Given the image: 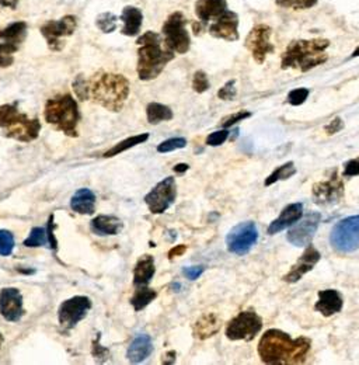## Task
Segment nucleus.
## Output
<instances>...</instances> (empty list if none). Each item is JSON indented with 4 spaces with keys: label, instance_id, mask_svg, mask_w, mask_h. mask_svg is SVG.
Listing matches in <instances>:
<instances>
[{
    "label": "nucleus",
    "instance_id": "obj_1",
    "mask_svg": "<svg viewBox=\"0 0 359 365\" xmlns=\"http://www.w3.org/2000/svg\"><path fill=\"white\" fill-rule=\"evenodd\" d=\"M312 341L308 337L292 339L278 329L267 330L258 343V355L269 365H297L306 361Z\"/></svg>",
    "mask_w": 359,
    "mask_h": 365
},
{
    "label": "nucleus",
    "instance_id": "obj_2",
    "mask_svg": "<svg viewBox=\"0 0 359 365\" xmlns=\"http://www.w3.org/2000/svg\"><path fill=\"white\" fill-rule=\"evenodd\" d=\"M136 44L137 48V76L143 82L156 79L166 65L172 62L176 54L165 44L160 34L155 31H147L142 34Z\"/></svg>",
    "mask_w": 359,
    "mask_h": 365
},
{
    "label": "nucleus",
    "instance_id": "obj_3",
    "mask_svg": "<svg viewBox=\"0 0 359 365\" xmlns=\"http://www.w3.org/2000/svg\"><path fill=\"white\" fill-rule=\"evenodd\" d=\"M328 47L330 41L327 38L294 40L281 56V67L309 72L327 62L328 55L326 51Z\"/></svg>",
    "mask_w": 359,
    "mask_h": 365
},
{
    "label": "nucleus",
    "instance_id": "obj_4",
    "mask_svg": "<svg viewBox=\"0 0 359 365\" xmlns=\"http://www.w3.org/2000/svg\"><path fill=\"white\" fill-rule=\"evenodd\" d=\"M129 96V82L125 76L110 72H99L89 81V99L107 108L118 113L122 110Z\"/></svg>",
    "mask_w": 359,
    "mask_h": 365
},
{
    "label": "nucleus",
    "instance_id": "obj_5",
    "mask_svg": "<svg viewBox=\"0 0 359 365\" xmlns=\"http://www.w3.org/2000/svg\"><path fill=\"white\" fill-rule=\"evenodd\" d=\"M45 121L62 131L66 136L76 138L79 135L78 125L81 121V111L74 96L65 93L49 99L44 107Z\"/></svg>",
    "mask_w": 359,
    "mask_h": 365
},
{
    "label": "nucleus",
    "instance_id": "obj_6",
    "mask_svg": "<svg viewBox=\"0 0 359 365\" xmlns=\"http://www.w3.org/2000/svg\"><path fill=\"white\" fill-rule=\"evenodd\" d=\"M0 128L3 135L19 142H33L38 138L41 124L37 118H28L15 104H3L0 107Z\"/></svg>",
    "mask_w": 359,
    "mask_h": 365
},
{
    "label": "nucleus",
    "instance_id": "obj_7",
    "mask_svg": "<svg viewBox=\"0 0 359 365\" xmlns=\"http://www.w3.org/2000/svg\"><path fill=\"white\" fill-rule=\"evenodd\" d=\"M27 30L26 22H15L0 30V67L6 69L13 65V55L26 41Z\"/></svg>",
    "mask_w": 359,
    "mask_h": 365
},
{
    "label": "nucleus",
    "instance_id": "obj_8",
    "mask_svg": "<svg viewBox=\"0 0 359 365\" xmlns=\"http://www.w3.org/2000/svg\"><path fill=\"white\" fill-rule=\"evenodd\" d=\"M165 44L174 54H187L191 47V38L187 31V17L181 12L172 13L162 27Z\"/></svg>",
    "mask_w": 359,
    "mask_h": 365
},
{
    "label": "nucleus",
    "instance_id": "obj_9",
    "mask_svg": "<svg viewBox=\"0 0 359 365\" xmlns=\"http://www.w3.org/2000/svg\"><path fill=\"white\" fill-rule=\"evenodd\" d=\"M330 243L340 253H352L359 249V215L344 218L337 222L330 235Z\"/></svg>",
    "mask_w": 359,
    "mask_h": 365
},
{
    "label": "nucleus",
    "instance_id": "obj_10",
    "mask_svg": "<svg viewBox=\"0 0 359 365\" xmlns=\"http://www.w3.org/2000/svg\"><path fill=\"white\" fill-rule=\"evenodd\" d=\"M78 29V17L74 15L63 16L59 20H49L40 29L41 35L45 38L48 48L59 52L65 48V38L72 37Z\"/></svg>",
    "mask_w": 359,
    "mask_h": 365
},
{
    "label": "nucleus",
    "instance_id": "obj_11",
    "mask_svg": "<svg viewBox=\"0 0 359 365\" xmlns=\"http://www.w3.org/2000/svg\"><path fill=\"white\" fill-rule=\"evenodd\" d=\"M262 329V319L254 311L240 312L226 326V337L237 341H251Z\"/></svg>",
    "mask_w": 359,
    "mask_h": 365
},
{
    "label": "nucleus",
    "instance_id": "obj_12",
    "mask_svg": "<svg viewBox=\"0 0 359 365\" xmlns=\"http://www.w3.org/2000/svg\"><path fill=\"white\" fill-rule=\"evenodd\" d=\"M344 181L338 176L337 170H334L327 180L317 181L312 187L313 201L320 206H333L340 204L344 198Z\"/></svg>",
    "mask_w": 359,
    "mask_h": 365
},
{
    "label": "nucleus",
    "instance_id": "obj_13",
    "mask_svg": "<svg viewBox=\"0 0 359 365\" xmlns=\"http://www.w3.org/2000/svg\"><path fill=\"white\" fill-rule=\"evenodd\" d=\"M177 198V183L174 177H166L158 183L145 197V202L152 213L166 212Z\"/></svg>",
    "mask_w": 359,
    "mask_h": 365
},
{
    "label": "nucleus",
    "instance_id": "obj_14",
    "mask_svg": "<svg viewBox=\"0 0 359 365\" xmlns=\"http://www.w3.org/2000/svg\"><path fill=\"white\" fill-rule=\"evenodd\" d=\"M92 309V300L87 297H74L70 300H66L62 302V305L58 309V321L59 325L70 330L74 329L79 322H82L87 312Z\"/></svg>",
    "mask_w": 359,
    "mask_h": 365
},
{
    "label": "nucleus",
    "instance_id": "obj_15",
    "mask_svg": "<svg viewBox=\"0 0 359 365\" xmlns=\"http://www.w3.org/2000/svg\"><path fill=\"white\" fill-rule=\"evenodd\" d=\"M258 241V231L254 222H242L236 225L226 236L228 250L237 256L247 254Z\"/></svg>",
    "mask_w": 359,
    "mask_h": 365
},
{
    "label": "nucleus",
    "instance_id": "obj_16",
    "mask_svg": "<svg viewBox=\"0 0 359 365\" xmlns=\"http://www.w3.org/2000/svg\"><path fill=\"white\" fill-rule=\"evenodd\" d=\"M271 35H272V29L267 24H257L254 26L246 41L244 45L253 55L254 60L257 63H264L267 56L275 51L274 44L271 42Z\"/></svg>",
    "mask_w": 359,
    "mask_h": 365
},
{
    "label": "nucleus",
    "instance_id": "obj_17",
    "mask_svg": "<svg viewBox=\"0 0 359 365\" xmlns=\"http://www.w3.org/2000/svg\"><path fill=\"white\" fill-rule=\"evenodd\" d=\"M320 221H322V216L319 212H310L302 219V221L299 219L298 224L286 234V239L297 248L309 246L315 238V234L317 232Z\"/></svg>",
    "mask_w": 359,
    "mask_h": 365
},
{
    "label": "nucleus",
    "instance_id": "obj_18",
    "mask_svg": "<svg viewBox=\"0 0 359 365\" xmlns=\"http://www.w3.org/2000/svg\"><path fill=\"white\" fill-rule=\"evenodd\" d=\"M0 314L8 322H19L23 318V295L17 288H3L0 291Z\"/></svg>",
    "mask_w": 359,
    "mask_h": 365
},
{
    "label": "nucleus",
    "instance_id": "obj_19",
    "mask_svg": "<svg viewBox=\"0 0 359 365\" xmlns=\"http://www.w3.org/2000/svg\"><path fill=\"white\" fill-rule=\"evenodd\" d=\"M208 31L213 38H221L225 41H237L239 40V16L235 12L228 9L217 20H213Z\"/></svg>",
    "mask_w": 359,
    "mask_h": 365
},
{
    "label": "nucleus",
    "instance_id": "obj_20",
    "mask_svg": "<svg viewBox=\"0 0 359 365\" xmlns=\"http://www.w3.org/2000/svg\"><path fill=\"white\" fill-rule=\"evenodd\" d=\"M320 259H322L320 252L315 246L309 245L306 248V250L303 252V254L298 259V261L291 267L290 273L285 274L282 279L285 282H290V284L298 282L306 273H309L315 268V266L320 261Z\"/></svg>",
    "mask_w": 359,
    "mask_h": 365
},
{
    "label": "nucleus",
    "instance_id": "obj_21",
    "mask_svg": "<svg viewBox=\"0 0 359 365\" xmlns=\"http://www.w3.org/2000/svg\"><path fill=\"white\" fill-rule=\"evenodd\" d=\"M302 216H303V204L295 202V204L286 205L282 209L281 215L268 227V235L279 234L285 231L286 228L295 225L299 219H302Z\"/></svg>",
    "mask_w": 359,
    "mask_h": 365
},
{
    "label": "nucleus",
    "instance_id": "obj_22",
    "mask_svg": "<svg viewBox=\"0 0 359 365\" xmlns=\"http://www.w3.org/2000/svg\"><path fill=\"white\" fill-rule=\"evenodd\" d=\"M226 10V0H197L195 2V16L199 20L198 23H201L203 29L209 22L217 20Z\"/></svg>",
    "mask_w": 359,
    "mask_h": 365
},
{
    "label": "nucleus",
    "instance_id": "obj_23",
    "mask_svg": "<svg viewBox=\"0 0 359 365\" xmlns=\"http://www.w3.org/2000/svg\"><path fill=\"white\" fill-rule=\"evenodd\" d=\"M344 301L337 289L319 291V301L315 305V311L320 312L324 318H330L342 309Z\"/></svg>",
    "mask_w": 359,
    "mask_h": 365
},
{
    "label": "nucleus",
    "instance_id": "obj_24",
    "mask_svg": "<svg viewBox=\"0 0 359 365\" xmlns=\"http://www.w3.org/2000/svg\"><path fill=\"white\" fill-rule=\"evenodd\" d=\"M153 351L152 339L148 334H139L128 347L126 358L132 364H139L145 361Z\"/></svg>",
    "mask_w": 359,
    "mask_h": 365
},
{
    "label": "nucleus",
    "instance_id": "obj_25",
    "mask_svg": "<svg viewBox=\"0 0 359 365\" xmlns=\"http://www.w3.org/2000/svg\"><path fill=\"white\" fill-rule=\"evenodd\" d=\"M90 228L99 236H114L122 231L124 224L117 216L99 215L90 222Z\"/></svg>",
    "mask_w": 359,
    "mask_h": 365
},
{
    "label": "nucleus",
    "instance_id": "obj_26",
    "mask_svg": "<svg viewBox=\"0 0 359 365\" xmlns=\"http://www.w3.org/2000/svg\"><path fill=\"white\" fill-rule=\"evenodd\" d=\"M221 319L217 314H205L194 325V337L205 340L218 334L221 330Z\"/></svg>",
    "mask_w": 359,
    "mask_h": 365
},
{
    "label": "nucleus",
    "instance_id": "obj_27",
    "mask_svg": "<svg viewBox=\"0 0 359 365\" xmlns=\"http://www.w3.org/2000/svg\"><path fill=\"white\" fill-rule=\"evenodd\" d=\"M119 19L124 23L122 30H121L122 35L135 37L140 33L142 23H143V13L140 9H137L135 6H125L122 9Z\"/></svg>",
    "mask_w": 359,
    "mask_h": 365
},
{
    "label": "nucleus",
    "instance_id": "obj_28",
    "mask_svg": "<svg viewBox=\"0 0 359 365\" xmlns=\"http://www.w3.org/2000/svg\"><path fill=\"white\" fill-rule=\"evenodd\" d=\"M155 273H156V267H155L153 257L149 254L142 256L133 268V285L136 286L148 285L152 281Z\"/></svg>",
    "mask_w": 359,
    "mask_h": 365
},
{
    "label": "nucleus",
    "instance_id": "obj_29",
    "mask_svg": "<svg viewBox=\"0 0 359 365\" xmlns=\"http://www.w3.org/2000/svg\"><path fill=\"white\" fill-rule=\"evenodd\" d=\"M70 208L81 215H92L96 211V194L89 188L78 190L70 198Z\"/></svg>",
    "mask_w": 359,
    "mask_h": 365
},
{
    "label": "nucleus",
    "instance_id": "obj_30",
    "mask_svg": "<svg viewBox=\"0 0 359 365\" xmlns=\"http://www.w3.org/2000/svg\"><path fill=\"white\" fill-rule=\"evenodd\" d=\"M156 297H158V292L155 289H151L147 285L137 286L133 297L131 298V305L136 312H139L142 309H145L151 302H153Z\"/></svg>",
    "mask_w": 359,
    "mask_h": 365
},
{
    "label": "nucleus",
    "instance_id": "obj_31",
    "mask_svg": "<svg viewBox=\"0 0 359 365\" xmlns=\"http://www.w3.org/2000/svg\"><path fill=\"white\" fill-rule=\"evenodd\" d=\"M148 139H149V133H140V135H135V136L126 138L125 140L117 143V145L114 146V148L108 149V151L103 155V158H106V159L114 158V156H117V155H119V154H122V152L133 148V146H136V145H140V143H143V142H147Z\"/></svg>",
    "mask_w": 359,
    "mask_h": 365
},
{
    "label": "nucleus",
    "instance_id": "obj_32",
    "mask_svg": "<svg viewBox=\"0 0 359 365\" xmlns=\"http://www.w3.org/2000/svg\"><path fill=\"white\" fill-rule=\"evenodd\" d=\"M148 121L153 125L160 124L163 121H170L173 118V111L170 107L160 103H151L147 107Z\"/></svg>",
    "mask_w": 359,
    "mask_h": 365
},
{
    "label": "nucleus",
    "instance_id": "obj_33",
    "mask_svg": "<svg viewBox=\"0 0 359 365\" xmlns=\"http://www.w3.org/2000/svg\"><path fill=\"white\" fill-rule=\"evenodd\" d=\"M297 175V168H295V163L294 162H288V163H285L282 166H279L278 169H275L265 180V186L269 187L278 181H282V180H288L291 179L292 176Z\"/></svg>",
    "mask_w": 359,
    "mask_h": 365
},
{
    "label": "nucleus",
    "instance_id": "obj_34",
    "mask_svg": "<svg viewBox=\"0 0 359 365\" xmlns=\"http://www.w3.org/2000/svg\"><path fill=\"white\" fill-rule=\"evenodd\" d=\"M26 248H49L51 249V241L47 228H34L28 238L24 241Z\"/></svg>",
    "mask_w": 359,
    "mask_h": 365
},
{
    "label": "nucleus",
    "instance_id": "obj_35",
    "mask_svg": "<svg viewBox=\"0 0 359 365\" xmlns=\"http://www.w3.org/2000/svg\"><path fill=\"white\" fill-rule=\"evenodd\" d=\"M117 22H118V17L115 15L106 12V13H101L100 16H97L96 26L101 33L111 34L112 31L117 30Z\"/></svg>",
    "mask_w": 359,
    "mask_h": 365
},
{
    "label": "nucleus",
    "instance_id": "obj_36",
    "mask_svg": "<svg viewBox=\"0 0 359 365\" xmlns=\"http://www.w3.org/2000/svg\"><path fill=\"white\" fill-rule=\"evenodd\" d=\"M319 0H275V3L283 9L308 10L317 5Z\"/></svg>",
    "mask_w": 359,
    "mask_h": 365
},
{
    "label": "nucleus",
    "instance_id": "obj_37",
    "mask_svg": "<svg viewBox=\"0 0 359 365\" xmlns=\"http://www.w3.org/2000/svg\"><path fill=\"white\" fill-rule=\"evenodd\" d=\"M15 236L8 229H0V256H10L15 250Z\"/></svg>",
    "mask_w": 359,
    "mask_h": 365
},
{
    "label": "nucleus",
    "instance_id": "obj_38",
    "mask_svg": "<svg viewBox=\"0 0 359 365\" xmlns=\"http://www.w3.org/2000/svg\"><path fill=\"white\" fill-rule=\"evenodd\" d=\"M185 146H187L185 138H170L158 146V152L167 154V152H173L177 149H183L185 148Z\"/></svg>",
    "mask_w": 359,
    "mask_h": 365
},
{
    "label": "nucleus",
    "instance_id": "obj_39",
    "mask_svg": "<svg viewBox=\"0 0 359 365\" xmlns=\"http://www.w3.org/2000/svg\"><path fill=\"white\" fill-rule=\"evenodd\" d=\"M192 89L197 93H205L209 89V81L206 73L203 70H197L194 73V78H192Z\"/></svg>",
    "mask_w": 359,
    "mask_h": 365
},
{
    "label": "nucleus",
    "instance_id": "obj_40",
    "mask_svg": "<svg viewBox=\"0 0 359 365\" xmlns=\"http://www.w3.org/2000/svg\"><path fill=\"white\" fill-rule=\"evenodd\" d=\"M74 90L79 100L82 102L87 100L89 99V81H86L83 75L76 76V79L74 81Z\"/></svg>",
    "mask_w": 359,
    "mask_h": 365
},
{
    "label": "nucleus",
    "instance_id": "obj_41",
    "mask_svg": "<svg viewBox=\"0 0 359 365\" xmlns=\"http://www.w3.org/2000/svg\"><path fill=\"white\" fill-rule=\"evenodd\" d=\"M308 97H309V89H306V88L294 89L288 95V103L291 106H302Z\"/></svg>",
    "mask_w": 359,
    "mask_h": 365
},
{
    "label": "nucleus",
    "instance_id": "obj_42",
    "mask_svg": "<svg viewBox=\"0 0 359 365\" xmlns=\"http://www.w3.org/2000/svg\"><path fill=\"white\" fill-rule=\"evenodd\" d=\"M236 96H237V90H236V81L235 79L226 82L225 86L218 92V97L221 100H225V102H232L236 99Z\"/></svg>",
    "mask_w": 359,
    "mask_h": 365
},
{
    "label": "nucleus",
    "instance_id": "obj_43",
    "mask_svg": "<svg viewBox=\"0 0 359 365\" xmlns=\"http://www.w3.org/2000/svg\"><path fill=\"white\" fill-rule=\"evenodd\" d=\"M250 117H251V113H250V111H239V113H236V114H232V115L224 118V120H222V127L228 129V128L233 127L235 124L242 122L243 120L250 118Z\"/></svg>",
    "mask_w": 359,
    "mask_h": 365
},
{
    "label": "nucleus",
    "instance_id": "obj_44",
    "mask_svg": "<svg viewBox=\"0 0 359 365\" xmlns=\"http://www.w3.org/2000/svg\"><path fill=\"white\" fill-rule=\"evenodd\" d=\"M228 136H229V132H228L226 129L212 132V133L206 138V145H209V146H219V145H224V143L226 142Z\"/></svg>",
    "mask_w": 359,
    "mask_h": 365
},
{
    "label": "nucleus",
    "instance_id": "obj_45",
    "mask_svg": "<svg viewBox=\"0 0 359 365\" xmlns=\"http://www.w3.org/2000/svg\"><path fill=\"white\" fill-rule=\"evenodd\" d=\"M344 177H355L359 176V158L356 159H351L344 165V172H342Z\"/></svg>",
    "mask_w": 359,
    "mask_h": 365
},
{
    "label": "nucleus",
    "instance_id": "obj_46",
    "mask_svg": "<svg viewBox=\"0 0 359 365\" xmlns=\"http://www.w3.org/2000/svg\"><path fill=\"white\" fill-rule=\"evenodd\" d=\"M344 128V121L340 117H335L328 125L324 127V131L327 135H334L337 132H340Z\"/></svg>",
    "mask_w": 359,
    "mask_h": 365
},
{
    "label": "nucleus",
    "instance_id": "obj_47",
    "mask_svg": "<svg viewBox=\"0 0 359 365\" xmlns=\"http://www.w3.org/2000/svg\"><path fill=\"white\" fill-rule=\"evenodd\" d=\"M203 267L202 266H195V267H187V268H184V275H185V278H188L190 281H195V279H198L201 275H202V273H203Z\"/></svg>",
    "mask_w": 359,
    "mask_h": 365
},
{
    "label": "nucleus",
    "instance_id": "obj_48",
    "mask_svg": "<svg viewBox=\"0 0 359 365\" xmlns=\"http://www.w3.org/2000/svg\"><path fill=\"white\" fill-rule=\"evenodd\" d=\"M47 231H48L49 241H51V249H52V250H56V248H58V242H56V238L53 236V215L49 216V221H48Z\"/></svg>",
    "mask_w": 359,
    "mask_h": 365
},
{
    "label": "nucleus",
    "instance_id": "obj_49",
    "mask_svg": "<svg viewBox=\"0 0 359 365\" xmlns=\"http://www.w3.org/2000/svg\"><path fill=\"white\" fill-rule=\"evenodd\" d=\"M185 252H187V246H185V245L174 246V248L169 252V259L173 260V259H176V257H180V256H183Z\"/></svg>",
    "mask_w": 359,
    "mask_h": 365
},
{
    "label": "nucleus",
    "instance_id": "obj_50",
    "mask_svg": "<svg viewBox=\"0 0 359 365\" xmlns=\"http://www.w3.org/2000/svg\"><path fill=\"white\" fill-rule=\"evenodd\" d=\"M19 2L20 0H0V6L15 10L19 6Z\"/></svg>",
    "mask_w": 359,
    "mask_h": 365
},
{
    "label": "nucleus",
    "instance_id": "obj_51",
    "mask_svg": "<svg viewBox=\"0 0 359 365\" xmlns=\"http://www.w3.org/2000/svg\"><path fill=\"white\" fill-rule=\"evenodd\" d=\"M163 364H174L176 362V351H169L163 355V359H162Z\"/></svg>",
    "mask_w": 359,
    "mask_h": 365
},
{
    "label": "nucleus",
    "instance_id": "obj_52",
    "mask_svg": "<svg viewBox=\"0 0 359 365\" xmlns=\"http://www.w3.org/2000/svg\"><path fill=\"white\" fill-rule=\"evenodd\" d=\"M188 169H190V166L185 165V163H180V165L174 166V172L176 173H185Z\"/></svg>",
    "mask_w": 359,
    "mask_h": 365
},
{
    "label": "nucleus",
    "instance_id": "obj_53",
    "mask_svg": "<svg viewBox=\"0 0 359 365\" xmlns=\"http://www.w3.org/2000/svg\"><path fill=\"white\" fill-rule=\"evenodd\" d=\"M359 56V47L352 52V55H351V58H358Z\"/></svg>",
    "mask_w": 359,
    "mask_h": 365
},
{
    "label": "nucleus",
    "instance_id": "obj_54",
    "mask_svg": "<svg viewBox=\"0 0 359 365\" xmlns=\"http://www.w3.org/2000/svg\"><path fill=\"white\" fill-rule=\"evenodd\" d=\"M2 344H3V336L0 333V348H2Z\"/></svg>",
    "mask_w": 359,
    "mask_h": 365
}]
</instances>
